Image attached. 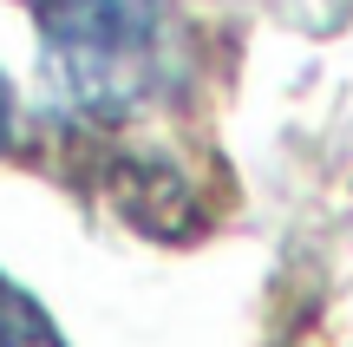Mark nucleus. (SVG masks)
Listing matches in <instances>:
<instances>
[{
  "label": "nucleus",
  "instance_id": "1",
  "mask_svg": "<svg viewBox=\"0 0 353 347\" xmlns=\"http://www.w3.org/2000/svg\"><path fill=\"white\" fill-rule=\"evenodd\" d=\"M46 92L85 125H125L176 92L183 39L170 0H33Z\"/></svg>",
  "mask_w": 353,
  "mask_h": 347
},
{
  "label": "nucleus",
  "instance_id": "2",
  "mask_svg": "<svg viewBox=\"0 0 353 347\" xmlns=\"http://www.w3.org/2000/svg\"><path fill=\"white\" fill-rule=\"evenodd\" d=\"M0 347H65L59 321H52L13 275H0Z\"/></svg>",
  "mask_w": 353,
  "mask_h": 347
},
{
  "label": "nucleus",
  "instance_id": "3",
  "mask_svg": "<svg viewBox=\"0 0 353 347\" xmlns=\"http://www.w3.org/2000/svg\"><path fill=\"white\" fill-rule=\"evenodd\" d=\"M13 131V92H7V79H0V138Z\"/></svg>",
  "mask_w": 353,
  "mask_h": 347
}]
</instances>
